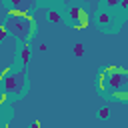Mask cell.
Here are the masks:
<instances>
[{"instance_id":"7","label":"cell","mask_w":128,"mask_h":128,"mask_svg":"<svg viewBox=\"0 0 128 128\" xmlns=\"http://www.w3.org/2000/svg\"><path fill=\"white\" fill-rule=\"evenodd\" d=\"M28 58H30V48H28V46H22L20 52L16 54V64L24 66V64H28Z\"/></svg>"},{"instance_id":"6","label":"cell","mask_w":128,"mask_h":128,"mask_svg":"<svg viewBox=\"0 0 128 128\" xmlns=\"http://www.w3.org/2000/svg\"><path fill=\"white\" fill-rule=\"evenodd\" d=\"M10 6L14 12H28L32 6H34V0H10Z\"/></svg>"},{"instance_id":"13","label":"cell","mask_w":128,"mask_h":128,"mask_svg":"<svg viewBox=\"0 0 128 128\" xmlns=\"http://www.w3.org/2000/svg\"><path fill=\"white\" fill-rule=\"evenodd\" d=\"M108 116H110V110H108V108H100V118H102V120H106Z\"/></svg>"},{"instance_id":"5","label":"cell","mask_w":128,"mask_h":128,"mask_svg":"<svg viewBox=\"0 0 128 128\" xmlns=\"http://www.w3.org/2000/svg\"><path fill=\"white\" fill-rule=\"evenodd\" d=\"M96 22H98V28L108 32V34H114L118 30V26H120V20H118V16L112 14V10H100Z\"/></svg>"},{"instance_id":"11","label":"cell","mask_w":128,"mask_h":128,"mask_svg":"<svg viewBox=\"0 0 128 128\" xmlns=\"http://www.w3.org/2000/svg\"><path fill=\"white\" fill-rule=\"evenodd\" d=\"M74 54H76V56H82V54H84V46H82V44H74Z\"/></svg>"},{"instance_id":"1","label":"cell","mask_w":128,"mask_h":128,"mask_svg":"<svg viewBox=\"0 0 128 128\" xmlns=\"http://www.w3.org/2000/svg\"><path fill=\"white\" fill-rule=\"evenodd\" d=\"M98 88L108 96L128 100V70L118 66H108L106 70H102L98 78Z\"/></svg>"},{"instance_id":"8","label":"cell","mask_w":128,"mask_h":128,"mask_svg":"<svg viewBox=\"0 0 128 128\" xmlns=\"http://www.w3.org/2000/svg\"><path fill=\"white\" fill-rule=\"evenodd\" d=\"M46 20H48L50 24H60L64 18H62V14H60L58 10H48V12H46Z\"/></svg>"},{"instance_id":"14","label":"cell","mask_w":128,"mask_h":128,"mask_svg":"<svg viewBox=\"0 0 128 128\" xmlns=\"http://www.w3.org/2000/svg\"><path fill=\"white\" fill-rule=\"evenodd\" d=\"M0 116H2V106H0Z\"/></svg>"},{"instance_id":"12","label":"cell","mask_w":128,"mask_h":128,"mask_svg":"<svg viewBox=\"0 0 128 128\" xmlns=\"http://www.w3.org/2000/svg\"><path fill=\"white\" fill-rule=\"evenodd\" d=\"M6 36H8L6 26H0V42H4V40H6Z\"/></svg>"},{"instance_id":"2","label":"cell","mask_w":128,"mask_h":128,"mask_svg":"<svg viewBox=\"0 0 128 128\" xmlns=\"http://www.w3.org/2000/svg\"><path fill=\"white\" fill-rule=\"evenodd\" d=\"M4 26H6L8 34H12L14 38H18L22 42H28L30 36L34 34V20L30 16H26L24 12H10V14H6Z\"/></svg>"},{"instance_id":"10","label":"cell","mask_w":128,"mask_h":128,"mask_svg":"<svg viewBox=\"0 0 128 128\" xmlns=\"http://www.w3.org/2000/svg\"><path fill=\"white\" fill-rule=\"evenodd\" d=\"M118 12L128 14V0H118Z\"/></svg>"},{"instance_id":"3","label":"cell","mask_w":128,"mask_h":128,"mask_svg":"<svg viewBox=\"0 0 128 128\" xmlns=\"http://www.w3.org/2000/svg\"><path fill=\"white\" fill-rule=\"evenodd\" d=\"M0 88L4 94L8 96H14V98H20L26 90V74L24 70H14V68H8L0 74Z\"/></svg>"},{"instance_id":"4","label":"cell","mask_w":128,"mask_h":128,"mask_svg":"<svg viewBox=\"0 0 128 128\" xmlns=\"http://www.w3.org/2000/svg\"><path fill=\"white\" fill-rule=\"evenodd\" d=\"M62 18H64L70 26H74V28H84V26H88V12H86L80 4L68 6V8L64 10V14H62Z\"/></svg>"},{"instance_id":"9","label":"cell","mask_w":128,"mask_h":128,"mask_svg":"<svg viewBox=\"0 0 128 128\" xmlns=\"http://www.w3.org/2000/svg\"><path fill=\"white\" fill-rule=\"evenodd\" d=\"M102 4H104V8L116 10V12H118V0H102Z\"/></svg>"}]
</instances>
